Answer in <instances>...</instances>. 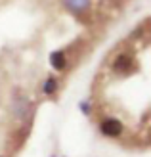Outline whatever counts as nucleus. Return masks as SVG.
<instances>
[{"label": "nucleus", "mask_w": 151, "mask_h": 157, "mask_svg": "<svg viewBox=\"0 0 151 157\" xmlns=\"http://www.w3.org/2000/svg\"><path fill=\"white\" fill-rule=\"evenodd\" d=\"M132 67H134V58H132V54H130L128 50L117 52L115 56L109 59V69H111L115 75L124 77L128 71H132Z\"/></svg>", "instance_id": "nucleus-1"}, {"label": "nucleus", "mask_w": 151, "mask_h": 157, "mask_svg": "<svg viewBox=\"0 0 151 157\" xmlns=\"http://www.w3.org/2000/svg\"><path fill=\"white\" fill-rule=\"evenodd\" d=\"M100 130L107 138H121L123 134V123L115 117H103L100 119Z\"/></svg>", "instance_id": "nucleus-2"}, {"label": "nucleus", "mask_w": 151, "mask_h": 157, "mask_svg": "<svg viewBox=\"0 0 151 157\" xmlns=\"http://www.w3.org/2000/svg\"><path fill=\"white\" fill-rule=\"evenodd\" d=\"M63 6L67 8L71 13H75L77 17H82L90 12L92 0H63Z\"/></svg>", "instance_id": "nucleus-3"}, {"label": "nucleus", "mask_w": 151, "mask_h": 157, "mask_svg": "<svg viewBox=\"0 0 151 157\" xmlns=\"http://www.w3.org/2000/svg\"><path fill=\"white\" fill-rule=\"evenodd\" d=\"M50 63H52V67L55 69V71H63V69L67 67V63H69L67 52H65V50H58V52H54L52 56H50Z\"/></svg>", "instance_id": "nucleus-4"}, {"label": "nucleus", "mask_w": 151, "mask_h": 157, "mask_svg": "<svg viewBox=\"0 0 151 157\" xmlns=\"http://www.w3.org/2000/svg\"><path fill=\"white\" fill-rule=\"evenodd\" d=\"M58 88H59V82H58V78H55L54 75L46 77L42 81V84H40V90H42L44 96H52V94L58 92Z\"/></svg>", "instance_id": "nucleus-5"}, {"label": "nucleus", "mask_w": 151, "mask_h": 157, "mask_svg": "<svg viewBox=\"0 0 151 157\" xmlns=\"http://www.w3.org/2000/svg\"><path fill=\"white\" fill-rule=\"evenodd\" d=\"M81 109H82L84 115H90L92 113V105L88 104V101H81Z\"/></svg>", "instance_id": "nucleus-6"}]
</instances>
